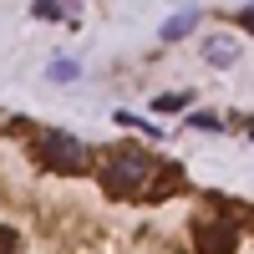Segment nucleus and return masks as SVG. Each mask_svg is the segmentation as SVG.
<instances>
[{"mask_svg": "<svg viewBox=\"0 0 254 254\" xmlns=\"http://www.w3.org/2000/svg\"><path fill=\"white\" fill-rule=\"evenodd\" d=\"M193 26H198V15H193V10H183V15H173V20L163 26V36H168V41H178V36H188Z\"/></svg>", "mask_w": 254, "mask_h": 254, "instance_id": "5", "label": "nucleus"}, {"mask_svg": "<svg viewBox=\"0 0 254 254\" xmlns=\"http://www.w3.org/2000/svg\"><path fill=\"white\" fill-rule=\"evenodd\" d=\"M31 147H36L41 168H51V173H81V168H87V147H81L66 127H41L31 137Z\"/></svg>", "mask_w": 254, "mask_h": 254, "instance_id": "2", "label": "nucleus"}, {"mask_svg": "<svg viewBox=\"0 0 254 254\" xmlns=\"http://www.w3.org/2000/svg\"><path fill=\"white\" fill-rule=\"evenodd\" d=\"M239 31H249V36H254V5H249V10H239Z\"/></svg>", "mask_w": 254, "mask_h": 254, "instance_id": "11", "label": "nucleus"}, {"mask_svg": "<svg viewBox=\"0 0 254 254\" xmlns=\"http://www.w3.org/2000/svg\"><path fill=\"white\" fill-rule=\"evenodd\" d=\"M208 61H214V66H229V61H234V51H229V41H214V46H208Z\"/></svg>", "mask_w": 254, "mask_h": 254, "instance_id": "7", "label": "nucleus"}, {"mask_svg": "<svg viewBox=\"0 0 254 254\" xmlns=\"http://www.w3.org/2000/svg\"><path fill=\"white\" fill-rule=\"evenodd\" d=\"M158 168H163V163H153L142 147L117 142V147H107V153H102V188H107L112 198H127V193H137V188L153 183Z\"/></svg>", "mask_w": 254, "mask_h": 254, "instance_id": "1", "label": "nucleus"}, {"mask_svg": "<svg viewBox=\"0 0 254 254\" xmlns=\"http://www.w3.org/2000/svg\"><path fill=\"white\" fill-rule=\"evenodd\" d=\"M178 188H188V178H183V168L178 163H163L158 168V183H147V198H168V193H178Z\"/></svg>", "mask_w": 254, "mask_h": 254, "instance_id": "4", "label": "nucleus"}, {"mask_svg": "<svg viewBox=\"0 0 254 254\" xmlns=\"http://www.w3.org/2000/svg\"><path fill=\"white\" fill-rule=\"evenodd\" d=\"M31 10H36L41 20H61V15H66V10H61V5H56V0H41V5H31Z\"/></svg>", "mask_w": 254, "mask_h": 254, "instance_id": "9", "label": "nucleus"}, {"mask_svg": "<svg viewBox=\"0 0 254 254\" xmlns=\"http://www.w3.org/2000/svg\"><path fill=\"white\" fill-rule=\"evenodd\" d=\"M0 254H20V234L5 229V224H0Z\"/></svg>", "mask_w": 254, "mask_h": 254, "instance_id": "8", "label": "nucleus"}, {"mask_svg": "<svg viewBox=\"0 0 254 254\" xmlns=\"http://www.w3.org/2000/svg\"><path fill=\"white\" fill-rule=\"evenodd\" d=\"M183 102H188V97H158V112H178Z\"/></svg>", "mask_w": 254, "mask_h": 254, "instance_id": "10", "label": "nucleus"}, {"mask_svg": "<svg viewBox=\"0 0 254 254\" xmlns=\"http://www.w3.org/2000/svg\"><path fill=\"white\" fill-rule=\"evenodd\" d=\"M193 249H198V254H234V249H239L234 219H203V224L193 229Z\"/></svg>", "mask_w": 254, "mask_h": 254, "instance_id": "3", "label": "nucleus"}, {"mask_svg": "<svg viewBox=\"0 0 254 254\" xmlns=\"http://www.w3.org/2000/svg\"><path fill=\"white\" fill-rule=\"evenodd\" d=\"M188 127H198V132H224V122H219L214 112H193V117H188Z\"/></svg>", "mask_w": 254, "mask_h": 254, "instance_id": "6", "label": "nucleus"}]
</instances>
